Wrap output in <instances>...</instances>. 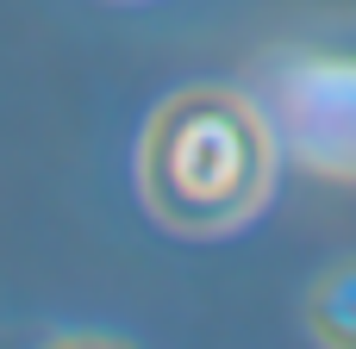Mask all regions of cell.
Wrapping results in <instances>:
<instances>
[{
  "label": "cell",
  "mask_w": 356,
  "mask_h": 349,
  "mask_svg": "<svg viewBox=\"0 0 356 349\" xmlns=\"http://www.w3.org/2000/svg\"><path fill=\"white\" fill-rule=\"evenodd\" d=\"M138 181H144V200L163 225L232 231L269 200L275 150H269V131L244 94L181 87L144 125Z\"/></svg>",
  "instance_id": "obj_1"
},
{
  "label": "cell",
  "mask_w": 356,
  "mask_h": 349,
  "mask_svg": "<svg viewBox=\"0 0 356 349\" xmlns=\"http://www.w3.org/2000/svg\"><path fill=\"white\" fill-rule=\"evenodd\" d=\"M307 318L319 331V343H338V349H356V262H338L313 300H307Z\"/></svg>",
  "instance_id": "obj_2"
}]
</instances>
